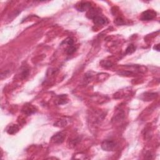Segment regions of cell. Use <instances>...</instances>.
I'll return each instance as SVG.
<instances>
[{
    "label": "cell",
    "instance_id": "cell-1",
    "mask_svg": "<svg viewBox=\"0 0 160 160\" xmlns=\"http://www.w3.org/2000/svg\"><path fill=\"white\" fill-rule=\"evenodd\" d=\"M116 147V143L113 140H104L101 144V148L103 150L107 151H113Z\"/></svg>",
    "mask_w": 160,
    "mask_h": 160
},
{
    "label": "cell",
    "instance_id": "cell-2",
    "mask_svg": "<svg viewBox=\"0 0 160 160\" xmlns=\"http://www.w3.org/2000/svg\"><path fill=\"white\" fill-rule=\"evenodd\" d=\"M156 13L153 10H147L145 11L141 14V19L143 21H149L152 20L156 17Z\"/></svg>",
    "mask_w": 160,
    "mask_h": 160
},
{
    "label": "cell",
    "instance_id": "cell-3",
    "mask_svg": "<svg viewBox=\"0 0 160 160\" xmlns=\"http://www.w3.org/2000/svg\"><path fill=\"white\" fill-rule=\"evenodd\" d=\"M65 135L63 133H58L51 138V141L54 143H62L64 141Z\"/></svg>",
    "mask_w": 160,
    "mask_h": 160
},
{
    "label": "cell",
    "instance_id": "cell-4",
    "mask_svg": "<svg viewBox=\"0 0 160 160\" xmlns=\"http://www.w3.org/2000/svg\"><path fill=\"white\" fill-rule=\"evenodd\" d=\"M93 19L94 24L99 25V26H100V25L103 26V25H105L107 23V21L105 18L99 16H96Z\"/></svg>",
    "mask_w": 160,
    "mask_h": 160
},
{
    "label": "cell",
    "instance_id": "cell-5",
    "mask_svg": "<svg viewBox=\"0 0 160 160\" xmlns=\"http://www.w3.org/2000/svg\"><path fill=\"white\" fill-rule=\"evenodd\" d=\"M23 111L26 114L29 115L34 113L36 111V109H35V108L33 107L31 105H28V106H25L24 109H23Z\"/></svg>",
    "mask_w": 160,
    "mask_h": 160
},
{
    "label": "cell",
    "instance_id": "cell-6",
    "mask_svg": "<svg viewBox=\"0 0 160 160\" xmlns=\"http://www.w3.org/2000/svg\"><path fill=\"white\" fill-rule=\"evenodd\" d=\"M18 131H19V127L18 125L13 124L12 126H9L7 130V132L10 134H13L17 133Z\"/></svg>",
    "mask_w": 160,
    "mask_h": 160
},
{
    "label": "cell",
    "instance_id": "cell-7",
    "mask_svg": "<svg viewBox=\"0 0 160 160\" xmlns=\"http://www.w3.org/2000/svg\"><path fill=\"white\" fill-rule=\"evenodd\" d=\"M91 8V5L89 3L85 2L81 3L79 5V8H78V9L80 11H84L86 9H89Z\"/></svg>",
    "mask_w": 160,
    "mask_h": 160
},
{
    "label": "cell",
    "instance_id": "cell-8",
    "mask_svg": "<svg viewBox=\"0 0 160 160\" xmlns=\"http://www.w3.org/2000/svg\"><path fill=\"white\" fill-rule=\"evenodd\" d=\"M135 50H136V46L134 44H130L128 46V47L126 48V54H131L134 52Z\"/></svg>",
    "mask_w": 160,
    "mask_h": 160
},
{
    "label": "cell",
    "instance_id": "cell-9",
    "mask_svg": "<svg viewBox=\"0 0 160 160\" xmlns=\"http://www.w3.org/2000/svg\"><path fill=\"white\" fill-rule=\"evenodd\" d=\"M76 51V48L73 45H71L67 49V53L68 54H71Z\"/></svg>",
    "mask_w": 160,
    "mask_h": 160
},
{
    "label": "cell",
    "instance_id": "cell-10",
    "mask_svg": "<svg viewBox=\"0 0 160 160\" xmlns=\"http://www.w3.org/2000/svg\"><path fill=\"white\" fill-rule=\"evenodd\" d=\"M114 23L118 25H122L124 23V21H123V19L121 18H118L117 19L115 20Z\"/></svg>",
    "mask_w": 160,
    "mask_h": 160
},
{
    "label": "cell",
    "instance_id": "cell-11",
    "mask_svg": "<svg viewBox=\"0 0 160 160\" xmlns=\"http://www.w3.org/2000/svg\"><path fill=\"white\" fill-rule=\"evenodd\" d=\"M28 74H29V70L28 69H24L23 72L22 73V76H23V78H26V76H28Z\"/></svg>",
    "mask_w": 160,
    "mask_h": 160
}]
</instances>
